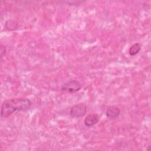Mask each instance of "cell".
Wrapping results in <instances>:
<instances>
[{
    "label": "cell",
    "instance_id": "obj_3",
    "mask_svg": "<svg viewBox=\"0 0 151 151\" xmlns=\"http://www.w3.org/2000/svg\"><path fill=\"white\" fill-rule=\"evenodd\" d=\"M81 88V84L76 80H70L64 83L61 87V90L68 93H75Z\"/></svg>",
    "mask_w": 151,
    "mask_h": 151
},
{
    "label": "cell",
    "instance_id": "obj_2",
    "mask_svg": "<svg viewBox=\"0 0 151 151\" xmlns=\"http://www.w3.org/2000/svg\"><path fill=\"white\" fill-rule=\"evenodd\" d=\"M87 106L84 103H78L71 107L70 115L73 118H80L84 116L87 111Z\"/></svg>",
    "mask_w": 151,
    "mask_h": 151
},
{
    "label": "cell",
    "instance_id": "obj_6",
    "mask_svg": "<svg viewBox=\"0 0 151 151\" xmlns=\"http://www.w3.org/2000/svg\"><path fill=\"white\" fill-rule=\"evenodd\" d=\"M142 47V44L139 42L134 43L133 45H132L129 50V53L131 56H134L139 53V52L140 51Z\"/></svg>",
    "mask_w": 151,
    "mask_h": 151
},
{
    "label": "cell",
    "instance_id": "obj_1",
    "mask_svg": "<svg viewBox=\"0 0 151 151\" xmlns=\"http://www.w3.org/2000/svg\"><path fill=\"white\" fill-rule=\"evenodd\" d=\"M31 106V101L27 98L7 99L2 103L1 115L6 118L16 111H27Z\"/></svg>",
    "mask_w": 151,
    "mask_h": 151
},
{
    "label": "cell",
    "instance_id": "obj_5",
    "mask_svg": "<svg viewBox=\"0 0 151 151\" xmlns=\"http://www.w3.org/2000/svg\"><path fill=\"white\" fill-rule=\"evenodd\" d=\"M120 110L116 106H111L109 107L106 111V117L109 119H116L120 115Z\"/></svg>",
    "mask_w": 151,
    "mask_h": 151
},
{
    "label": "cell",
    "instance_id": "obj_4",
    "mask_svg": "<svg viewBox=\"0 0 151 151\" xmlns=\"http://www.w3.org/2000/svg\"><path fill=\"white\" fill-rule=\"evenodd\" d=\"M99 120H100V116L98 114H90L86 117L84 120V123L87 127H90L91 126H93L96 124H97L99 121Z\"/></svg>",
    "mask_w": 151,
    "mask_h": 151
},
{
    "label": "cell",
    "instance_id": "obj_7",
    "mask_svg": "<svg viewBox=\"0 0 151 151\" xmlns=\"http://www.w3.org/2000/svg\"><path fill=\"white\" fill-rule=\"evenodd\" d=\"M6 54V48L5 46L1 45V57H2L4 55H5Z\"/></svg>",
    "mask_w": 151,
    "mask_h": 151
}]
</instances>
